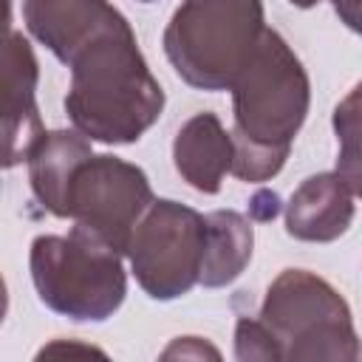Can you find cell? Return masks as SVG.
<instances>
[{"mask_svg":"<svg viewBox=\"0 0 362 362\" xmlns=\"http://www.w3.org/2000/svg\"><path fill=\"white\" fill-rule=\"evenodd\" d=\"M68 68L65 110L74 127L90 141L130 144L164 110V90L150 74L124 17L85 42Z\"/></svg>","mask_w":362,"mask_h":362,"instance_id":"6da1fadb","label":"cell"},{"mask_svg":"<svg viewBox=\"0 0 362 362\" xmlns=\"http://www.w3.org/2000/svg\"><path fill=\"white\" fill-rule=\"evenodd\" d=\"M229 90L235 110L232 175L252 184L266 181L280 173L305 122L311 99L308 74L288 42L266 28Z\"/></svg>","mask_w":362,"mask_h":362,"instance_id":"7a4b0ae2","label":"cell"},{"mask_svg":"<svg viewBox=\"0 0 362 362\" xmlns=\"http://www.w3.org/2000/svg\"><path fill=\"white\" fill-rule=\"evenodd\" d=\"M263 31V0H184L164 31V54L187 85L229 90Z\"/></svg>","mask_w":362,"mask_h":362,"instance_id":"3957f363","label":"cell"},{"mask_svg":"<svg viewBox=\"0 0 362 362\" xmlns=\"http://www.w3.org/2000/svg\"><path fill=\"white\" fill-rule=\"evenodd\" d=\"M28 263L40 300L68 320L99 322L124 303L122 252L79 226L71 235L34 238Z\"/></svg>","mask_w":362,"mask_h":362,"instance_id":"277c9868","label":"cell"},{"mask_svg":"<svg viewBox=\"0 0 362 362\" xmlns=\"http://www.w3.org/2000/svg\"><path fill=\"white\" fill-rule=\"evenodd\" d=\"M260 322L269 328L280 359H339L362 354L351 308L342 294L305 269H286L266 291Z\"/></svg>","mask_w":362,"mask_h":362,"instance_id":"5b68a950","label":"cell"},{"mask_svg":"<svg viewBox=\"0 0 362 362\" xmlns=\"http://www.w3.org/2000/svg\"><path fill=\"white\" fill-rule=\"evenodd\" d=\"M206 215L178 201H153L133 229L127 257L153 300H175L201 280Z\"/></svg>","mask_w":362,"mask_h":362,"instance_id":"8992f818","label":"cell"},{"mask_svg":"<svg viewBox=\"0 0 362 362\" xmlns=\"http://www.w3.org/2000/svg\"><path fill=\"white\" fill-rule=\"evenodd\" d=\"M153 189L141 167L116 156H90L74 173L68 189V218L127 255L133 229L153 204Z\"/></svg>","mask_w":362,"mask_h":362,"instance_id":"52a82bcc","label":"cell"},{"mask_svg":"<svg viewBox=\"0 0 362 362\" xmlns=\"http://www.w3.org/2000/svg\"><path fill=\"white\" fill-rule=\"evenodd\" d=\"M37 59L28 40L6 28L3 42V167L28 161L42 144L45 124L40 119L37 90Z\"/></svg>","mask_w":362,"mask_h":362,"instance_id":"ba28073f","label":"cell"},{"mask_svg":"<svg viewBox=\"0 0 362 362\" xmlns=\"http://www.w3.org/2000/svg\"><path fill=\"white\" fill-rule=\"evenodd\" d=\"M23 20L25 28L68 65L85 42L122 20V14L107 0H23Z\"/></svg>","mask_w":362,"mask_h":362,"instance_id":"9c48e42d","label":"cell"},{"mask_svg":"<svg viewBox=\"0 0 362 362\" xmlns=\"http://www.w3.org/2000/svg\"><path fill=\"white\" fill-rule=\"evenodd\" d=\"M354 221V192L339 173L308 175L286 206V232L297 240L328 243L348 232Z\"/></svg>","mask_w":362,"mask_h":362,"instance_id":"30bf717a","label":"cell"},{"mask_svg":"<svg viewBox=\"0 0 362 362\" xmlns=\"http://www.w3.org/2000/svg\"><path fill=\"white\" fill-rule=\"evenodd\" d=\"M235 141L223 130L221 119L209 110L195 113L181 124L173 141V161L178 175L198 192L215 195L226 173H232Z\"/></svg>","mask_w":362,"mask_h":362,"instance_id":"8fae6325","label":"cell"},{"mask_svg":"<svg viewBox=\"0 0 362 362\" xmlns=\"http://www.w3.org/2000/svg\"><path fill=\"white\" fill-rule=\"evenodd\" d=\"M90 144L79 130H54L42 139V144L28 158V178L34 198L57 218H68V189L74 173L82 161H88Z\"/></svg>","mask_w":362,"mask_h":362,"instance_id":"7c38bea8","label":"cell"},{"mask_svg":"<svg viewBox=\"0 0 362 362\" xmlns=\"http://www.w3.org/2000/svg\"><path fill=\"white\" fill-rule=\"evenodd\" d=\"M255 232L252 223L235 209H218L206 215V246L201 280L206 288L232 283L252 260Z\"/></svg>","mask_w":362,"mask_h":362,"instance_id":"4fadbf2b","label":"cell"},{"mask_svg":"<svg viewBox=\"0 0 362 362\" xmlns=\"http://www.w3.org/2000/svg\"><path fill=\"white\" fill-rule=\"evenodd\" d=\"M334 133L339 144L337 173L351 187V192L362 198V82L337 105Z\"/></svg>","mask_w":362,"mask_h":362,"instance_id":"5bb4252c","label":"cell"},{"mask_svg":"<svg viewBox=\"0 0 362 362\" xmlns=\"http://www.w3.org/2000/svg\"><path fill=\"white\" fill-rule=\"evenodd\" d=\"M235 356L238 359H280L277 345L269 334V328L257 320L240 317L235 328Z\"/></svg>","mask_w":362,"mask_h":362,"instance_id":"9a60e30c","label":"cell"},{"mask_svg":"<svg viewBox=\"0 0 362 362\" xmlns=\"http://www.w3.org/2000/svg\"><path fill=\"white\" fill-rule=\"evenodd\" d=\"M161 356H164V359H173V356H195V359L212 356V359H218L221 354H218L212 345H206L204 339H198V337H184V339H175Z\"/></svg>","mask_w":362,"mask_h":362,"instance_id":"2e32d148","label":"cell"},{"mask_svg":"<svg viewBox=\"0 0 362 362\" xmlns=\"http://www.w3.org/2000/svg\"><path fill=\"white\" fill-rule=\"evenodd\" d=\"M331 3H334V11L339 14V20L351 31L362 34V0H331Z\"/></svg>","mask_w":362,"mask_h":362,"instance_id":"e0dca14e","label":"cell"},{"mask_svg":"<svg viewBox=\"0 0 362 362\" xmlns=\"http://www.w3.org/2000/svg\"><path fill=\"white\" fill-rule=\"evenodd\" d=\"M54 354H102V351H96V348H90V345H79V348H74V345H65V342H54V345L42 348L37 356L42 359V356H54Z\"/></svg>","mask_w":362,"mask_h":362,"instance_id":"ac0fdd59","label":"cell"},{"mask_svg":"<svg viewBox=\"0 0 362 362\" xmlns=\"http://www.w3.org/2000/svg\"><path fill=\"white\" fill-rule=\"evenodd\" d=\"M291 6H297V8H311V6H317L320 0H288Z\"/></svg>","mask_w":362,"mask_h":362,"instance_id":"d6986e66","label":"cell"},{"mask_svg":"<svg viewBox=\"0 0 362 362\" xmlns=\"http://www.w3.org/2000/svg\"><path fill=\"white\" fill-rule=\"evenodd\" d=\"M141 3H150V0H141Z\"/></svg>","mask_w":362,"mask_h":362,"instance_id":"ffe728a7","label":"cell"}]
</instances>
